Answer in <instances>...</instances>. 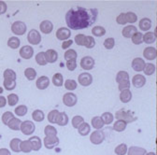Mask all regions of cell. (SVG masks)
Returning a JSON list of instances; mask_svg holds the SVG:
<instances>
[{
	"mask_svg": "<svg viewBox=\"0 0 157 155\" xmlns=\"http://www.w3.org/2000/svg\"><path fill=\"white\" fill-rule=\"evenodd\" d=\"M98 15L96 9H85L80 6L70 9L66 14V23L73 30L84 29L91 26Z\"/></svg>",
	"mask_w": 157,
	"mask_h": 155,
	"instance_id": "1",
	"label": "cell"
},
{
	"mask_svg": "<svg viewBox=\"0 0 157 155\" xmlns=\"http://www.w3.org/2000/svg\"><path fill=\"white\" fill-rule=\"evenodd\" d=\"M116 82L119 84L118 88L122 92L124 90L129 89L130 87V81L129 75L126 71H119L116 76Z\"/></svg>",
	"mask_w": 157,
	"mask_h": 155,
	"instance_id": "2",
	"label": "cell"
},
{
	"mask_svg": "<svg viewBox=\"0 0 157 155\" xmlns=\"http://www.w3.org/2000/svg\"><path fill=\"white\" fill-rule=\"evenodd\" d=\"M116 119L119 121H123L126 123H133L136 121V118L131 113V111L125 110V109H120L116 112Z\"/></svg>",
	"mask_w": 157,
	"mask_h": 155,
	"instance_id": "3",
	"label": "cell"
},
{
	"mask_svg": "<svg viewBox=\"0 0 157 155\" xmlns=\"http://www.w3.org/2000/svg\"><path fill=\"white\" fill-rule=\"evenodd\" d=\"M11 31L16 36H23L26 32V25L24 22H14L11 25Z\"/></svg>",
	"mask_w": 157,
	"mask_h": 155,
	"instance_id": "4",
	"label": "cell"
},
{
	"mask_svg": "<svg viewBox=\"0 0 157 155\" xmlns=\"http://www.w3.org/2000/svg\"><path fill=\"white\" fill-rule=\"evenodd\" d=\"M27 40L32 45H37L41 41V36L37 30L32 29L29 31V33L27 35Z\"/></svg>",
	"mask_w": 157,
	"mask_h": 155,
	"instance_id": "5",
	"label": "cell"
},
{
	"mask_svg": "<svg viewBox=\"0 0 157 155\" xmlns=\"http://www.w3.org/2000/svg\"><path fill=\"white\" fill-rule=\"evenodd\" d=\"M22 133L25 135H30L32 134L35 130H36V126L34 124L33 122L31 121H25V122H22V124H21V129Z\"/></svg>",
	"mask_w": 157,
	"mask_h": 155,
	"instance_id": "6",
	"label": "cell"
},
{
	"mask_svg": "<svg viewBox=\"0 0 157 155\" xmlns=\"http://www.w3.org/2000/svg\"><path fill=\"white\" fill-rule=\"evenodd\" d=\"M90 140L94 145H99L105 140V134L103 132H101L99 130H96L91 134Z\"/></svg>",
	"mask_w": 157,
	"mask_h": 155,
	"instance_id": "7",
	"label": "cell"
},
{
	"mask_svg": "<svg viewBox=\"0 0 157 155\" xmlns=\"http://www.w3.org/2000/svg\"><path fill=\"white\" fill-rule=\"evenodd\" d=\"M78 102V97L75 93H67L64 94L63 96V103L64 105H66L67 107H74Z\"/></svg>",
	"mask_w": 157,
	"mask_h": 155,
	"instance_id": "8",
	"label": "cell"
},
{
	"mask_svg": "<svg viewBox=\"0 0 157 155\" xmlns=\"http://www.w3.org/2000/svg\"><path fill=\"white\" fill-rule=\"evenodd\" d=\"M78 83H80L82 86L87 87L89 85L92 84L93 82V77L90 73H82L78 75Z\"/></svg>",
	"mask_w": 157,
	"mask_h": 155,
	"instance_id": "9",
	"label": "cell"
},
{
	"mask_svg": "<svg viewBox=\"0 0 157 155\" xmlns=\"http://www.w3.org/2000/svg\"><path fill=\"white\" fill-rule=\"evenodd\" d=\"M70 36H71V31L66 27H61L56 31V37L59 40L66 41L70 37Z\"/></svg>",
	"mask_w": 157,
	"mask_h": 155,
	"instance_id": "10",
	"label": "cell"
},
{
	"mask_svg": "<svg viewBox=\"0 0 157 155\" xmlns=\"http://www.w3.org/2000/svg\"><path fill=\"white\" fill-rule=\"evenodd\" d=\"M81 66L84 70H92L94 66V60L91 56H85L81 60Z\"/></svg>",
	"mask_w": 157,
	"mask_h": 155,
	"instance_id": "11",
	"label": "cell"
},
{
	"mask_svg": "<svg viewBox=\"0 0 157 155\" xmlns=\"http://www.w3.org/2000/svg\"><path fill=\"white\" fill-rule=\"evenodd\" d=\"M43 140H44V146L48 149H52L55 148L56 146L59 145V142H60L56 135H53V137H46Z\"/></svg>",
	"mask_w": 157,
	"mask_h": 155,
	"instance_id": "12",
	"label": "cell"
},
{
	"mask_svg": "<svg viewBox=\"0 0 157 155\" xmlns=\"http://www.w3.org/2000/svg\"><path fill=\"white\" fill-rule=\"evenodd\" d=\"M20 55L24 59H30L34 55V50L31 46H24L20 49Z\"/></svg>",
	"mask_w": 157,
	"mask_h": 155,
	"instance_id": "13",
	"label": "cell"
},
{
	"mask_svg": "<svg viewBox=\"0 0 157 155\" xmlns=\"http://www.w3.org/2000/svg\"><path fill=\"white\" fill-rule=\"evenodd\" d=\"M132 83L136 88H142L146 83V79H145V77L143 75L137 74V75L133 77Z\"/></svg>",
	"mask_w": 157,
	"mask_h": 155,
	"instance_id": "14",
	"label": "cell"
},
{
	"mask_svg": "<svg viewBox=\"0 0 157 155\" xmlns=\"http://www.w3.org/2000/svg\"><path fill=\"white\" fill-rule=\"evenodd\" d=\"M145 66V61L142 59V58H135V59L132 61V68L136 71V72H140L143 71Z\"/></svg>",
	"mask_w": 157,
	"mask_h": 155,
	"instance_id": "15",
	"label": "cell"
},
{
	"mask_svg": "<svg viewBox=\"0 0 157 155\" xmlns=\"http://www.w3.org/2000/svg\"><path fill=\"white\" fill-rule=\"evenodd\" d=\"M37 89L39 90H45L49 87L50 85V80H49V78L46 77V76H41V77H39L37 81H36V83Z\"/></svg>",
	"mask_w": 157,
	"mask_h": 155,
	"instance_id": "16",
	"label": "cell"
},
{
	"mask_svg": "<svg viewBox=\"0 0 157 155\" xmlns=\"http://www.w3.org/2000/svg\"><path fill=\"white\" fill-rule=\"evenodd\" d=\"M45 58L47 60V63H50V64H52V63H55L58 59V53L56 51L52 50V49H50L48 51H46L45 52Z\"/></svg>",
	"mask_w": 157,
	"mask_h": 155,
	"instance_id": "17",
	"label": "cell"
},
{
	"mask_svg": "<svg viewBox=\"0 0 157 155\" xmlns=\"http://www.w3.org/2000/svg\"><path fill=\"white\" fill-rule=\"evenodd\" d=\"M39 29H40V31L43 34H50L52 33L53 29V25L52 24L51 21L45 20V21H42L41 24L39 25Z\"/></svg>",
	"mask_w": 157,
	"mask_h": 155,
	"instance_id": "18",
	"label": "cell"
},
{
	"mask_svg": "<svg viewBox=\"0 0 157 155\" xmlns=\"http://www.w3.org/2000/svg\"><path fill=\"white\" fill-rule=\"evenodd\" d=\"M156 49L153 47H148L143 51V56L148 60H154L156 59Z\"/></svg>",
	"mask_w": 157,
	"mask_h": 155,
	"instance_id": "19",
	"label": "cell"
},
{
	"mask_svg": "<svg viewBox=\"0 0 157 155\" xmlns=\"http://www.w3.org/2000/svg\"><path fill=\"white\" fill-rule=\"evenodd\" d=\"M136 32H137V28H136V26L130 25L125 26V27L123 29L122 34H123V36H124V37H126V38H131V37L133 36V35H134L135 33H136Z\"/></svg>",
	"mask_w": 157,
	"mask_h": 155,
	"instance_id": "20",
	"label": "cell"
},
{
	"mask_svg": "<svg viewBox=\"0 0 157 155\" xmlns=\"http://www.w3.org/2000/svg\"><path fill=\"white\" fill-rule=\"evenodd\" d=\"M29 141H30V144H31V147H32V150H35V151H37L41 149V146H42V143H41V139L39 138L38 137H32L29 138Z\"/></svg>",
	"mask_w": 157,
	"mask_h": 155,
	"instance_id": "21",
	"label": "cell"
},
{
	"mask_svg": "<svg viewBox=\"0 0 157 155\" xmlns=\"http://www.w3.org/2000/svg\"><path fill=\"white\" fill-rule=\"evenodd\" d=\"M21 124H22V121L20 119H18V118L14 117L13 119H11L9 122L8 126H9L10 129H11L13 131H18V130L21 129Z\"/></svg>",
	"mask_w": 157,
	"mask_h": 155,
	"instance_id": "22",
	"label": "cell"
},
{
	"mask_svg": "<svg viewBox=\"0 0 157 155\" xmlns=\"http://www.w3.org/2000/svg\"><path fill=\"white\" fill-rule=\"evenodd\" d=\"M128 155H145L146 149L140 147H131L127 150Z\"/></svg>",
	"mask_w": 157,
	"mask_h": 155,
	"instance_id": "23",
	"label": "cell"
},
{
	"mask_svg": "<svg viewBox=\"0 0 157 155\" xmlns=\"http://www.w3.org/2000/svg\"><path fill=\"white\" fill-rule=\"evenodd\" d=\"M131 99H132V93L129 89H126L121 92L120 100L123 103H128L129 101H131Z\"/></svg>",
	"mask_w": 157,
	"mask_h": 155,
	"instance_id": "24",
	"label": "cell"
},
{
	"mask_svg": "<svg viewBox=\"0 0 157 155\" xmlns=\"http://www.w3.org/2000/svg\"><path fill=\"white\" fill-rule=\"evenodd\" d=\"M52 81L53 85L56 86V87H61L64 84V78H63V75L60 74V73L54 74Z\"/></svg>",
	"mask_w": 157,
	"mask_h": 155,
	"instance_id": "25",
	"label": "cell"
},
{
	"mask_svg": "<svg viewBox=\"0 0 157 155\" xmlns=\"http://www.w3.org/2000/svg\"><path fill=\"white\" fill-rule=\"evenodd\" d=\"M56 123L58 125H60V126H66L68 123V116L67 115L66 112H60V113H59Z\"/></svg>",
	"mask_w": 157,
	"mask_h": 155,
	"instance_id": "26",
	"label": "cell"
},
{
	"mask_svg": "<svg viewBox=\"0 0 157 155\" xmlns=\"http://www.w3.org/2000/svg\"><path fill=\"white\" fill-rule=\"evenodd\" d=\"M140 28L142 31H148L151 28V21L149 18H143L140 21Z\"/></svg>",
	"mask_w": 157,
	"mask_h": 155,
	"instance_id": "27",
	"label": "cell"
},
{
	"mask_svg": "<svg viewBox=\"0 0 157 155\" xmlns=\"http://www.w3.org/2000/svg\"><path fill=\"white\" fill-rule=\"evenodd\" d=\"M143 41L147 44H151L156 41V35L153 32H147L143 35Z\"/></svg>",
	"mask_w": 157,
	"mask_h": 155,
	"instance_id": "28",
	"label": "cell"
},
{
	"mask_svg": "<svg viewBox=\"0 0 157 155\" xmlns=\"http://www.w3.org/2000/svg\"><path fill=\"white\" fill-rule=\"evenodd\" d=\"M78 134H80L81 135H82V137H85V135H87L90 133L91 127H90V125L87 123H82L80 126H78Z\"/></svg>",
	"mask_w": 157,
	"mask_h": 155,
	"instance_id": "29",
	"label": "cell"
},
{
	"mask_svg": "<svg viewBox=\"0 0 157 155\" xmlns=\"http://www.w3.org/2000/svg\"><path fill=\"white\" fill-rule=\"evenodd\" d=\"M32 117L34 119V121L37 122V123H40L44 120V117H45V115H44V112L40 109H36L35 111H33L32 113Z\"/></svg>",
	"mask_w": 157,
	"mask_h": 155,
	"instance_id": "30",
	"label": "cell"
},
{
	"mask_svg": "<svg viewBox=\"0 0 157 155\" xmlns=\"http://www.w3.org/2000/svg\"><path fill=\"white\" fill-rule=\"evenodd\" d=\"M21 142H22V140L20 138H13L10 143L11 150L14 151V152H20V151H21V149H20Z\"/></svg>",
	"mask_w": 157,
	"mask_h": 155,
	"instance_id": "31",
	"label": "cell"
},
{
	"mask_svg": "<svg viewBox=\"0 0 157 155\" xmlns=\"http://www.w3.org/2000/svg\"><path fill=\"white\" fill-rule=\"evenodd\" d=\"M20 44H21V41H20V40L17 36H11L9 38V40H8V46L13 50L18 49Z\"/></svg>",
	"mask_w": 157,
	"mask_h": 155,
	"instance_id": "32",
	"label": "cell"
},
{
	"mask_svg": "<svg viewBox=\"0 0 157 155\" xmlns=\"http://www.w3.org/2000/svg\"><path fill=\"white\" fill-rule=\"evenodd\" d=\"M92 125H93L94 128L99 130V129L103 128L104 123H103V121H102V119L100 117H98V116H95V117H94L92 119Z\"/></svg>",
	"mask_w": 157,
	"mask_h": 155,
	"instance_id": "33",
	"label": "cell"
},
{
	"mask_svg": "<svg viewBox=\"0 0 157 155\" xmlns=\"http://www.w3.org/2000/svg\"><path fill=\"white\" fill-rule=\"evenodd\" d=\"M92 34L95 36H103L106 34V29L102 26L96 25L94 26V28L92 29Z\"/></svg>",
	"mask_w": 157,
	"mask_h": 155,
	"instance_id": "34",
	"label": "cell"
},
{
	"mask_svg": "<svg viewBox=\"0 0 157 155\" xmlns=\"http://www.w3.org/2000/svg\"><path fill=\"white\" fill-rule=\"evenodd\" d=\"M132 38V41L134 44L136 45H140V44H142L143 42V34L140 33V32H136L133 35V36L131 37Z\"/></svg>",
	"mask_w": 157,
	"mask_h": 155,
	"instance_id": "35",
	"label": "cell"
},
{
	"mask_svg": "<svg viewBox=\"0 0 157 155\" xmlns=\"http://www.w3.org/2000/svg\"><path fill=\"white\" fill-rule=\"evenodd\" d=\"M25 76L26 77V79L28 81H34L36 77V72L34 68L28 67L25 70Z\"/></svg>",
	"mask_w": 157,
	"mask_h": 155,
	"instance_id": "36",
	"label": "cell"
},
{
	"mask_svg": "<svg viewBox=\"0 0 157 155\" xmlns=\"http://www.w3.org/2000/svg\"><path fill=\"white\" fill-rule=\"evenodd\" d=\"M59 113H60V112H59L58 110H56V109H53V110L50 111L49 114H48V121L51 123H56Z\"/></svg>",
	"mask_w": 157,
	"mask_h": 155,
	"instance_id": "37",
	"label": "cell"
},
{
	"mask_svg": "<svg viewBox=\"0 0 157 155\" xmlns=\"http://www.w3.org/2000/svg\"><path fill=\"white\" fill-rule=\"evenodd\" d=\"M4 80H10V81H16V73L12 69H6L3 73Z\"/></svg>",
	"mask_w": 157,
	"mask_h": 155,
	"instance_id": "38",
	"label": "cell"
},
{
	"mask_svg": "<svg viewBox=\"0 0 157 155\" xmlns=\"http://www.w3.org/2000/svg\"><path fill=\"white\" fill-rule=\"evenodd\" d=\"M126 123L123 122V121H119L118 120L114 124H113V130L116 132H123L125 130L126 128Z\"/></svg>",
	"mask_w": 157,
	"mask_h": 155,
	"instance_id": "39",
	"label": "cell"
},
{
	"mask_svg": "<svg viewBox=\"0 0 157 155\" xmlns=\"http://www.w3.org/2000/svg\"><path fill=\"white\" fill-rule=\"evenodd\" d=\"M36 62L39 65V66H46L47 65V60L45 58V53L44 52H38L36 55Z\"/></svg>",
	"mask_w": 157,
	"mask_h": 155,
	"instance_id": "40",
	"label": "cell"
},
{
	"mask_svg": "<svg viewBox=\"0 0 157 155\" xmlns=\"http://www.w3.org/2000/svg\"><path fill=\"white\" fill-rule=\"evenodd\" d=\"M20 149H21V151L25 152V153H29L30 151H32V147L30 144L29 140H25L21 142V145H20Z\"/></svg>",
	"mask_w": 157,
	"mask_h": 155,
	"instance_id": "41",
	"label": "cell"
},
{
	"mask_svg": "<svg viewBox=\"0 0 157 155\" xmlns=\"http://www.w3.org/2000/svg\"><path fill=\"white\" fill-rule=\"evenodd\" d=\"M28 111V108L25 105H21V106H19L15 108V114L17 116H19V117H23V116H25Z\"/></svg>",
	"mask_w": 157,
	"mask_h": 155,
	"instance_id": "42",
	"label": "cell"
},
{
	"mask_svg": "<svg viewBox=\"0 0 157 155\" xmlns=\"http://www.w3.org/2000/svg\"><path fill=\"white\" fill-rule=\"evenodd\" d=\"M104 123V124H110L113 122V115L110 112H105L102 114V116L100 117Z\"/></svg>",
	"mask_w": 157,
	"mask_h": 155,
	"instance_id": "43",
	"label": "cell"
},
{
	"mask_svg": "<svg viewBox=\"0 0 157 155\" xmlns=\"http://www.w3.org/2000/svg\"><path fill=\"white\" fill-rule=\"evenodd\" d=\"M114 151H115L116 155H124L127 152V146H126V144L123 143V144L118 145L115 148Z\"/></svg>",
	"mask_w": 157,
	"mask_h": 155,
	"instance_id": "44",
	"label": "cell"
},
{
	"mask_svg": "<svg viewBox=\"0 0 157 155\" xmlns=\"http://www.w3.org/2000/svg\"><path fill=\"white\" fill-rule=\"evenodd\" d=\"M77 56H78V54H77L75 50H67L65 52V59L67 61H68V60H76Z\"/></svg>",
	"mask_w": 157,
	"mask_h": 155,
	"instance_id": "45",
	"label": "cell"
},
{
	"mask_svg": "<svg viewBox=\"0 0 157 155\" xmlns=\"http://www.w3.org/2000/svg\"><path fill=\"white\" fill-rule=\"evenodd\" d=\"M44 134H46V137H53L57 134V130L52 125H47L44 129Z\"/></svg>",
	"mask_w": 157,
	"mask_h": 155,
	"instance_id": "46",
	"label": "cell"
},
{
	"mask_svg": "<svg viewBox=\"0 0 157 155\" xmlns=\"http://www.w3.org/2000/svg\"><path fill=\"white\" fill-rule=\"evenodd\" d=\"M125 20H126V23L134 24L137 21V16L134 12H127L125 13Z\"/></svg>",
	"mask_w": 157,
	"mask_h": 155,
	"instance_id": "47",
	"label": "cell"
},
{
	"mask_svg": "<svg viewBox=\"0 0 157 155\" xmlns=\"http://www.w3.org/2000/svg\"><path fill=\"white\" fill-rule=\"evenodd\" d=\"M82 123H84V119L82 117V116H75L72 119V125L74 128L78 129V126H80Z\"/></svg>",
	"mask_w": 157,
	"mask_h": 155,
	"instance_id": "48",
	"label": "cell"
},
{
	"mask_svg": "<svg viewBox=\"0 0 157 155\" xmlns=\"http://www.w3.org/2000/svg\"><path fill=\"white\" fill-rule=\"evenodd\" d=\"M143 71H144L145 75L151 76L155 72V66L153 64H145Z\"/></svg>",
	"mask_w": 157,
	"mask_h": 155,
	"instance_id": "49",
	"label": "cell"
},
{
	"mask_svg": "<svg viewBox=\"0 0 157 155\" xmlns=\"http://www.w3.org/2000/svg\"><path fill=\"white\" fill-rule=\"evenodd\" d=\"M19 101V96L15 93H11V94H9L8 96V103L10 107H13L15 106Z\"/></svg>",
	"mask_w": 157,
	"mask_h": 155,
	"instance_id": "50",
	"label": "cell"
},
{
	"mask_svg": "<svg viewBox=\"0 0 157 155\" xmlns=\"http://www.w3.org/2000/svg\"><path fill=\"white\" fill-rule=\"evenodd\" d=\"M4 88L7 90V91H11V90H14L15 87H16V81H10V80H5L4 82Z\"/></svg>",
	"mask_w": 157,
	"mask_h": 155,
	"instance_id": "51",
	"label": "cell"
},
{
	"mask_svg": "<svg viewBox=\"0 0 157 155\" xmlns=\"http://www.w3.org/2000/svg\"><path fill=\"white\" fill-rule=\"evenodd\" d=\"M78 86V83L74 80H67L65 82V87L68 91H74Z\"/></svg>",
	"mask_w": 157,
	"mask_h": 155,
	"instance_id": "52",
	"label": "cell"
},
{
	"mask_svg": "<svg viewBox=\"0 0 157 155\" xmlns=\"http://www.w3.org/2000/svg\"><path fill=\"white\" fill-rule=\"evenodd\" d=\"M13 118H14L13 113H11V112H10V111H7V112H5V113L2 115V122H3V123H4L5 125H8L9 122H10L11 119H13Z\"/></svg>",
	"mask_w": 157,
	"mask_h": 155,
	"instance_id": "53",
	"label": "cell"
},
{
	"mask_svg": "<svg viewBox=\"0 0 157 155\" xmlns=\"http://www.w3.org/2000/svg\"><path fill=\"white\" fill-rule=\"evenodd\" d=\"M95 46V40H94L93 36H86L85 37V42H84V47L87 49H92Z\"/></svg>",
	"mask_w": 157,
	"mask_h": 155,
	"instance_id": "54",
	"label": "cell"
},
{
	"mask_svg": "<svg viewBox=\"0 0 157 155\" xmlns=\"http://www.w3.org/2000/svg\"><path fill=\"white\" fill-rule=\"evenodd\" d=\"M85 37H86V36H84L83 34H78L75 37V42L77 43L78 46H84Z\"/></svg>",
	"mask_w": 157,
	"mask_h": 155,
	"instance_id": "55",
	"label": "cell"
},
{
	"mask_svg": "<svg viewBox=\"0 0 157 155\" xmlns=\"http://www.w3.org/2000/svg\"><path fill=\"white\" fill-rule=\"evenodd\" d=\"M114 45H115V40L112 37H109L104 41V47L107 50H111L114 47Z\"/></svg>",
	"mask_w": 157,
	"mask_h": 155,
	"instance_id": "56",
	"label": "cell"
},
{
	"mask_svg": "<svg viewBox=\"0 0 157 155\" xmlns=\"http://www.w3.org/2000/svg\"><path fill=\"white\" fill-rule=\"evenodd\" d=\"M116 22L118 25H126V20H125V13H121L119 16L116 18Z\"/></svg>",
	"mask_w": 157,
	"mask_h": 155,
	"instance_id": "57",
	"label": "cell"
},
{
	"mask_svg": "<svg viewBox=\"0 0 157 155\" xmlns=\"http://www.w3.org/2000/svg\"><path fill=\"white\" fill-rule=\"evenodd\" d=\"M66 66L69 71H73L77 67V62H76V60H68V61H67Z\"/></svg>",
	"mask_w": 157,
	"mask_h": 155,
	"instance_id": "58",
	"label": "cell"
},
{
	"mask_svg": "<svg viewBox=\"0 0 157 155\" xmlns=\"http://www.w3.org/2000/svg\"><path fill=\"white\" fill-rule=\"evenodd\" d=\"M72 44H73V40H66V41H64L63 44H62V49H63V50H67Z\"/></svg>",
	"mask_w": 157,
	"mask_h": 155,
	"instance_id": "59",
	"label": "cell"
},
{
	"mask_svg": "<svg viewBox=\"0 0 157 155\" xmlns=\"http://www.w3.org/2000/svg\"><path fill=\"white\" fill-rule=\"evenodd\" d=\"M7 4L3 1H0V14H4L7 11Z\"/></svg>",
	"mask_w": 157,
	"mask_h": 155,
	"instance_id": "60",
	"label": "cell"
},
{
	"mask_svg": "<svg viewBox=\"0 0 157 155\" xmlns=\"http://www.w3.org/2000/svg\"><path fill=\"white\" fill-rule=\"evenodd\" d=\"M6 104H7L6 98L4 97V96L0 95V108H4V107L6 106Z\"/></svg>",
	"mask_w": 157,
	"mask_h": 155,
	"instance_id": "61",
	"label": "cell"
},
{
	"mask_svg": "<svg viewBox=\"0 0 157 155\" xmlns=\"http://www.w3.org/2000/svg\"><path fill=\"white\" fill-rule=\"evenodd\" d=\"M0 155H11L8 149H0Z\"/></svg>",
	"mask_w": 157,
	"mask_h": 155,
	"instance_id": "62",
	"label": "cell"
},
{
	"mask_svg": "<svg viewBox=\"0 0 157 155\" xmlns=\"http://www.w3.org/2000/svg\"><path fill=\"white\" fill-rule=\"evenodd\" d=\"M145 155H156L154 152H149V153H146Z\"/></svg>",
	"mask_w": 157,
	"mask_h": 155,
	"instance_id": "63",
	"label": "cell"
},
{
	"mask_svg": "<svg viewBox=\"0 0 157 155\" xmlns=\"http://www.w3.org/2000/svg\"><path fill=\"white\" fill-rule=\"evenodd\" d=\"M3 93V88L0 87V93Z\"/></svg>",
	"mask_w": 157,
	"mask_h": 155,
	"instance_id": "64",
	"label": "cell"
}]
</instances>
